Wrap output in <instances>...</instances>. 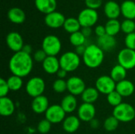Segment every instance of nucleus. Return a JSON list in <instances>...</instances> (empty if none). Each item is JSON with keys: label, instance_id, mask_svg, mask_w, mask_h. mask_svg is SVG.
I'll return each instance as SVG.
<instances>
[{"label": "nucleus", "instance_id": "f257e3e1", "mask_svg": "<svg viewBox=\"0 0 135 134\" xmlns=\"http://www.w3.org/2000/svg\"><path fill=\"white\" fill-rule=\"evenodd\" d=\"M33 59L32 56L22 51L14 53L9 59V69L13 75L25 77L32 70Z\"/></svg>", "mask_w": 135, "mask_h": 134}, {"label": "nucleus", "instance_id": "f03ea898", "mask_svg": "<svg viewBox=\"0 0 135 134\" xmlns=\"http://www.w3.org/2000/svg\"><path fill=\"white\" fill-rule=\"evenodd\" d=\"M82 59L87 67L90 69L98 68L104 62V51L97 44H89L86 47Z\"/></svg>", "mask_w": 135, "mask_h": 134}, {"label": "nucleus", "instance_id": "7ed1b4c3", "mask_svg": "<svg viewBox=\"0 0 135 134\" xmlns=\"http://www.w3.org/2000/svg\"><path fill=\"white\" fill-rule=\"evenodd\" d=\"M61 69L66 72L76 70L81 64V58L75 51H66L59 58Z\"/></svg>", "mask_w": 135, "mask_h": 134}, {"label": "nucleus", "instance_id": "20e7f679", "mask_svg": "<svg viewBox=\"0 0 135 134\" xmlns=\"http://www.w3.org/2000/svg\"><path fill=\"white\" fill-rule=\"evenodd\" d=\"M112 115L120 122H130L135 118V109L134 107L127 103H122L114 107Z\"/></svg>", "mask_w": 135, "mask_h": 134}, {"label": "nucleus", "instance_id": "39448f33", "mask_svg": "<svg viewBox=\"0 0 135 134\" xmlns=\"http://www.w3.org/2000/svg\"><path fill=\"white\" fill-rule=\"evenodd\" d=\"M42 49L47 56H56L62 49V43L59 37L54 35L45 36L42 42Z\"/></svg>", "mask_w": 135, "mask_h": 134}, {"label": "nucleus", "instance_id": "423d86ee", "mask_svg": "<svg viewBox=\"0 0 135 134\" xmlns=\"http://www.w3.org/2000/svg\"><path fill=\"white\" fill-rule=\"evenodd\" d=\"M25 90L28 95L32 98L42 96L45 90L44 80L40 77H33L30 78L26 84Z\"/></svg>", "mask_w": 135, "mask_h": 134}, {"label": "nucleus", "instance_id": "0eeeda50", "mask_svg": "<svg viewBox=\"0 0 135 134\" xmlns=\"http://www.w3.org/2000/svg\"><path fill=\"white\" fill-rule=\"evenodd\" d=\"M99 18L98 13L96 9H92L89 8H85L82 9L78 17V20L81 26V28H92L97 22Z\"/></svg>", "mask_w": 135, "mask_h": 134}, {"label": "nucleus", "instance_id": "6e6552de", "mask_svg": "<svg viewBox=\"0 0 135 134\" xmlns=\"http://www.w3.org/2000/svg\"><path fill=\"white\" fill-rule=\"evenodd\" d=\"M117 59L119 64L127 70H132L135 67V51L127 47L123 48L119 52Z\"/></svg>", "mask_w": 135, "mask_h": 134}, {"label": "nucleus", "instance_id": "1a4fd4ad", "mask_svg": "<svg viewBox=\"0 0 135 134\" xmlns=\"http://www.w3.org/2000/svg\"><path fill=\"white\" fill-rule=\"evenodd\" d=\"M116 88V82L110 77L103 75L99 77L96 81V88L100 93L108 95L112 92L115 91Z\"/></svg>", "mask_w": 135, "mask_h": 134}, {"label": "nucleus", "instance_id": "9d476101", "mask_svg": "<svg viewBox=\"0 0 135 134\" xmlns=\"http://www.w3.org/2000/svg\"><path fill=\"white\" fill-rule=\"evenodd\" d=\"M66 114V113L62 108L61 105L54 104L50 106L45 112V118L51 124H57L64 121Z\"/></svg>", "mask_w": 135, "mask_h": 134}, {"label": "nucleus", "instance_id": "9b49d317", "mask_svg": "<svg viewBox=\"0 0 135 134\" xmlns=\"http://www.w3.org/2000/svg\"><path fill=\"white\" fill-rule=\"evenodd\" d=\"M66 83L67 91L74 96H81L86 88L85 81L79 77H71L66 81Z\"/></svg>", "mask_w": 135, "mask_h": 134}, {"label": "nucleus", "instance_id": "f8f14e48", "mask_svg": "<svg viewBox=\"0 0 135 134\" xmlns=\"http://www.w3.org/2000/svg\"><path fill=\"white\" fill-rule=\"evenodd\" d=\"M6 42L8 47L15 53L22 51V48L25 45L22 36L17 32H9L6 36Z\"/></svg>", "mask_w": 135, "mask_h": 134}, {"label": "nucleus", "instance_id": "ddd939ff", "mask_svg": "<svg viewBox=\"0 0 135 134\" xmlns=\"http://www.w3.org/2000/svg\"><path fill=\"white\" fill-rule=\"evenodd\" d=\"M66 19V18L62 13L54 11L51 13L46 14L44 17V22L49 28H59L63 26Z\"/></svg>", "mask_w": 135, "mask_h": 134}, {"label": "nucleus", "instance_id": "4468645a", "mask_svg": "<svg viewBox=\"0 0 135 134\" xmlns=\"http://www.w3.org/2000/svg\"><path fill=\"white\" fill-rule=\"evenodd\" d=\"M78 115L81 121L85 122H90L95 118L96 108L93 104L83 103L78 109Z\"/></svg>", "mask_w": 135, "mask_h": 134}, {"label": "nucleus", "instance_id": "2eb2a0df", "mask_svg": "<svg viewBox=\"0 0 135 134\" xmlns=\"http://www.w3.org/2000/svg\"><path fill=\"white\" fill-rule=\"evenodd\" d=\"M44 70L48 74H55L61 69L59 59L56 56H47L42 62Z\"/></svg>", "mask_w": 135, "mask_h": 134}, {"label": "nucleus", "instance_id": "dca6fc26", "mask_svg": "<svg viewBox=\"0 0 135 134\" xmlns=\"http://www.w3.org/2000/svg\"><path fill=\"white\" fill-rule=\"evenodd\" d=\"M31 107H32V110L36 114L40 115V114L45 113L48 109V107H50L48 99L44 95L33 98Z\"/></svg>", "mask_w": 135, "mask_h": 134}, {"label": "nucleus", "instance_id": "f3484780", "mask_svg": "<svg viewBox=\"0 0 135 134\" xmlns=\"http://www.w3.org/2000/svg\"><path fill=\"white\" fill-rule=\"evenodd\" d=\"M117 45V41L115 36H109L108 34L98 37L97 39V46H99L104 51L110 52L115 48Z\"/></svg>", "mask_w": 135, "mask_h": 134}, {"label": "nucleus", "instance_id": "a211bd4d", "mask_svg": "<svg viewBox=\"0 0 135 134\" xmlns=\"http://www.w3.org/2000/svg\"><path fill=\"white\" fill-rule=\"evenodd\" d=\"M104 11L109 20L117 19L121 14V6L115 1H108L104 5Z\"/></svg>", "mask_w": 135, "mask_h": 134}, {"label": "nucleus", "instance_id": "6ab92c4d", "mask_svg": "<svg viewBox=\"0 0 135 134\" xmlns=\"http://www.w3.org/2000/svg\"><path fill=\"white\" fill-rule=\"evenodd\" d=\"M36 8L42 13L48 14L55 11L57 8L56 0H35Z\"/></svg>", "mask_w": 135, "mask_h": 134}, {"label": "nucleus", "instance_id": "aec40b11", "mask_svg": "<svg viewBox=\"0 0 135 134\" xmlns=\"http://www.w3.org/2000/svg\"><path fill=\"white\" fill-rule=\"evenodd\" d=\"M135 87L132 81L129 80H123L116 83L115 91H117L123 97H129L134 92Z\"/></svg>", "mask_w": 135, "mask_h": 134}, {"label": "nucleus", "instance_id": "412c9836", "mask_svg": "<svg viewBox=\"0 0 135 134\" xmlns=\"http://www.w3.org/2000/svg\"><path fill=\"white\" fill-rule=\"evenodd\" d=\"M15 111V105L13 100L6 96L0 98V114L3 117L11 116Z\"/></svg>", "mask_w": 135, "mask_h": 134}, {"label": "nucleus", "instance_id": "4be33fe9", "mask_svg": "<svg viewBox=\"0 0 135 134\" xmlns=\"http://www.w3.org/2000/svg\"><path fill=\"white\" fill-rule=\"evenodd\" d=\"M81 125V120L78 117L74 115H70L66 117L62 122V128L63 130L69 133H73L76 132Z\"/></svg>", "mask_w": 135, "mask_h": 134}, {"label": "nucleus", "instance_id": "5701e85b", "mask_svg": "<svg viewBox=\"0 0 135 134\" xmlns=\"http://www.w3.org/2000/svg\"><path fill=\"white\" fill-rule=\"evenodd\" d=\"M7 16H8L9 20L12 23L17 24L24 23L26 18V15L24 10L18 7H13L9 9L8 11Z\"/></svg>", "mask_w": 135, "mask_h": 134}, {"label": "nucleus", "instance_id": "b1692460", "mask_svg": "<svg viewBox=\"0 0 135 134\" xmlns=\"http://www.w3.org/2000/svg\"><path fill=\"white\" fill-rule=\"evenodd\" d=\"M60 105L66 114L73 113L76 110L78 106V100L76 99V96L71 94L66 95L62 100Z\"/></svg>", "mask_w": 135, "mask_h": 134}, {"label": "nucleus", "instance_id": "393cba45", "mask_svg": "<svg viewBox=\"0 0 135 134\" xmlns=\"http://www.w3.org/2000/svg\"><path fill=\"white\" fill-rule=\"evenodd\" d=\"M121 13L129 20L135 19V2L132 0H126L121 4Z\"/></svg>", "mask_w": 135, "mask_h": 134}, {"label": "nucleus", "instance_id": "a878e982", "mask_svg": "<svg viewBox=\"0 0 135 134\" xmlns=\"http://www.w3.org/2000/svg\"><path fill=\"white\" fill-rule=\"evenodd\" d=\"M99 91L93 87L86 88L81 94V100L84 103L93 104L99 98Z\"/></svg>", "mask_w": 135, "mask_h": 134}, {"label": "nucleus", "instance_id": "bb28decb", "mask_svg": "<svg viewBox=\"0 0 135 134\" xmlns=\"http://www.w3.org/2000/svg\"><path fill=\"white\" fill-rule=\"evenodd\" d=\"M127 70L123 67L122 66H120L119 64L115 66L112 70H111V73H110V77L116 82H119L122 81L123 80L126 79L127 77Z\"/></svg>", "mask_w": 135, "mask_h": 134}, {"label": "nucleus", "instance_id": "cd10ccee", "mask_svg": "<svg viewBox=\"0 0 135 134\" xmlns=\"http://www.w3.org/2000/svg\"><path fill=\"white\" fill-rule=\"evenodd\" d=\"M106 33L109 36H115L121 30V24L117 19H110L105 24Z\"/></svg>", "mask_w": 135, "mask_h": 134}, {"label": "nucleus", "instance_id": "c85d7f7f", "mask_svg": "<svg viewBox=\"0 0 135 134\" xmlns=\"http://www.w3.org/2000/svg\"><path fill=\"white\" fill-rule=\"evenodd\" d=\"M63 28H64L66 32L72 34V33H74V32L80 31L81 26L78 18L69 17V18L66 19L65 23L63 24Z\"/></svg>", "mask_w": 135, "mask_h": 134}, {"label": "nucleus", "instance_id": "c756f323", "mask_svg": "<svg viewBox=\"0 0 135 134\" xmlns=\"http://www.w3.org/2000/svg\"><path fill=\"white\" fill-rule=\"evenodd\" d=\"M7 84L10 91L17 92L21 88L23 85V81L21 77L15 75H12L7 79Z\"/></svg>", "mask_w": 135, "mask_h": 134}, {"label": "nucleus", "instance_id": "7c9ffc66", "mask_svg": "<svg viewBox=\"0 0 135 134\" xmlns=\"http://www.w3.org/2000/svg\"><path fill=\"white\" fill-rule=\"evenodd\" d=\"M86 39L87 38L82 34V32L81 31L72 33L70 36V42L75 47L81 46V45H85Z\"/></svg>", "mask_w": 135, "mask_h": 134}, {"label": "nucleus", "instance_id": "2f4dec72", "mask_svg": "<svg viewBox=\"0 0 135 134\" xmlns=\"http://www.w3.org/2000/svg\"><path fill=\"white\" fill-rule=\"evenodd\" d=\"M107 100L111 106L115 107L123 103V96L117 91L115 90L108 95H107Z\"/></svg>", "mask_w": 135, "mask_h": 134}, {"label": "nucleus", "instance_id": "473e14b6", "mask_svg": "<svg viewBox=\"0 0 135 134\" xmlns=\"http://www.w3.org/2000/svg\"><path fill=\"white\" fill-rule=\"evenodd\" d=\"M119 124V121L112 115L105 119L104 122V127L107 131L112 132V131L115 130L118 128Z\"/></svg>", "mask_w": 135, "mask_h": 134}, {"label": "nucleus", "instance_id": "72a5a7b5", "mask_svg": "<svg viewBox=\"0 0 135 134\" xmlns=\"http://www.w3.org/2000/svg\"><path fill=\"white\" fill-rule=\"evenodd\" d=\"M121 30L127 35L135 32V21L134 20L126 19L121 23Z\"/></svg>", "mask_w": 135, "mask_h": 134}, {"label": "nucleus", "instance_id": "f704fd0d", "mask_svg": "<svg viewBox=\"0 0 135 134\" xmlns=\"http://www.w3.org/2000/svg\"><path fill=\"white\" fill-rule=\"evenodd\" d=\"M53 90L57 93H62L67 90V83L64 79L58 78L55 80L52 85Z\"/></svg>", "mask_w": 135, "mask_h": 134}, {"label": "nucleus", "instance_id": "c9c22d12", "mask_svg": "<svg viewBox=\"0 0 135 134\" xmlns=\"http://www.w3.org/2000/svg\"><path fill=\"white\" fill-rule=\"evenodd\" d=\"M51 123L46 118L41 120L37 126V130L39 133H40L41 134H47L51 130Z\"/></svg>", "mask_w": 135, "mask_h": 134}, {"label": "nucleus", "instance_id": "e433bc0d", "mask_svg": "<svg viewBox=\"0 0 135 134\" xmlns=\"http://www.w3.org/2000/svg\"><path fill=\"white\" fill-rule=\"evenodd\" d=\"M125 45L127 48L135 51V32L126 36Z\"/></svg>", "mask_w": 135, "mask_h": 134}, {"label": "nucleus", "instance_id": "4c0bfd02", "mask_svg": "<svg viewBox=\"0 0 135 134\" xmlns=\"http://www.w3.org/2000/svg\"><path fill=\"white\" fill-rule=\"evenodd\" d=\"M9 88L7 84V81L3 78L0 79V98L6 97L9 92Z\"/></svg>", "mask_w": 135, "mask_h": 134}, {"label": "nucleus", "instance_id": "58836bf2", "mask_svg": "<svg viewBox=\"0 0 135 134\" xmlns=\"http://www.w3.org/2000/svg\"><path fill=\"white\" fill-rule=\"evenodd\" d=\"M47 57V54L45 53V51L43 49L37 50L33 54V59L38 62H43L46 59Z\"/></svg>", "mask_w": 135, "mask_h": 134}, {"label": "nucleus", "instance_id": "ea45409f", "mask_svg": "<svg viewBox=\"0 0 135 134\" xmlns=\"http://www.w3.org/2000/svg\"><path fill=\"white\" fill-rule=\"evenodd\" d=\"M86 8L92 9H97L102 5V0H85Z\"/></svg>", "mask_w": 135, "mask_h": 134}, {"label": "nucleus", "instance_id": "a19ab883", "mask_svg": "<svg viewBox=\"0 0 135 134\" xmlns=\"http://www.w3.org/2000/svg\"><path fill=\"white\" fill-rule=\"evenodd\" d=\"M95 33L98 37L103 36L104 35H106V29H105V26L103 25H98L95 28Z\"/></svg>", "mask_w": 135, "mask_h": 134}, {"label": "nucleus", "instance_id": "79ce46f5", "mask_svg": "<svg viewBox=\"0 0 135 134\" xmlns=\"http://www.w3.org/2000/svg\"><path fill=\"white\" fill-rule=\"evenodd\" d=\"M86 47L87 46L85 45H81V46H78V47H75V52L80 56V55H82L85 54V50H86Z\"/></svg>", "mask_w": 135, "mask_h": 134}, {"label": "nucleus", "instance_id": "37998d69", "mask_svg": "<svg viewBox=\"0 0 135 134\" xmlns=\"http://www.w3.org/2000/svg\"><path fill=\"white\" fill-rule=\"evenodd\" d=\"M81 32H82V34H83L86 38H88V37L90 36L91 34H92V28H89V27L82 28V29H81Z\"/></svg>", "mask_w": 135, "mask_h": 134}, {"label": "nucleus", "instance_id": "c03bdc74", "mask_svg": "<svg viewBox=\"0 0 135 134\" xmlns=\"http://www.w3.org/2000/svg\"><path fill=\"white\" fill-rule=\"evenodd\" d=\"M67 73H68V72H66V70H62V69H60V70L58 71V73H57L56 74H57V76H58V77H59V79H64V78L66 77Z\"/></svg>", "mask_w": 135, "mask_h": 134}, {"label": "nucleus", "instance_id": "a18cd8bd", "mask_svg": "<svg viewBox=\"0 0 135 134\" xmlns=\"http://www.w3.org/2000/svg\"><path fill=\"white\" fill-rule=\"evenodd\" d=\"M32 51V48L29 44H25L23 48H22V51H24V52H25V53H27L28 54H31Z\"/></svg>", "mask_w": 135, "mask_h": 134}, {"label": "nucleus", "instance_id": "49530a36", "mask_svg": "<svg viewBox=\"0 0 135 134\" xmlns=\"http://www.w3.org/2000/svg\"><path fill=\"white\" fill-rule=\"evenodd\" d=\"M90 126H91V127L93 129H97L99 127V126H100V122H99V121L97 119L94 118L90 122Z\"/></svg>", "mask_w": 135, "mask_h": 134}]
</instances>
